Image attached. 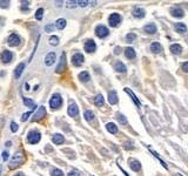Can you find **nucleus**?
<instances>
[{"label":"nucleus","mask_w":188,"mask_h":176,"mask_svg":"<svg viewBox=\"0 0 188 176\" xmlns=\"http://www.w3.org/2000/svg\"><path fill=\"white\" fill-rule=\"evenodd\" d=\"M83 116H85V120L91 121V120H93L94 119V113L92 112V110H85Z\"/></svg>","instance_id":"2f4dec72"},{"label":"nucleus","mask_w":188,"mask_h":176,"mask_svg":"<svg viewBox=\"0 0 188 176\" xmlns=\"http://www.w3.org/2000/svg\"><path fill=\"white\" fill-rule=\"evenodd\" d=\"M40 139H41L40 133H39V132H35V130L29 132L28 135H27V141H28V143H31V145L38 143V142L40 141Z\"/></svg>","instance_id":"f03ea898"},{"label":"nucleus","mask_w":188,"mask_h":176,"mask_svg":"<svg viewBox=\"0 0 188 176\" xmlns=\"http://www.w3.org/2000/svg\"><path fill=\"white\" fill-rule=\"evenodd\" d=\"M150 51H152L153 53H155V54L161 53L162 52V46L159 43V42H153V43L150 45Z\"/></svg>","instance_id":"f3484780"},{"label":"nucleus","mask_w":188,"mask_h":176,"mask_svg":"<svg viewBox=\"0 0 188 176\" xmlns=\"http://www.w3.org/2000/svg\"><path fill=\"white\" fill-rule=\"evenodd\" d=\"M14 176H25V174L24 173H18V174H15Z\"/></svg>","instance_id":"603ef678"},{"label":"nucleus","mask_w":188,"mask_h":176,"mask_svg":"<svg viewBox=\"0 0 188 176\" xmlns=\"http://www.w3.org/2000/svg\"><path fill=\"white\" fill-rule=\"evenodd\" d=\"M21 4H23V10H25V7L29 5V2H28V1H21Z\"/></svg>","instance_id":"09e8293b"},{"label":"nucleus","mask_w":188,"mask_h":176,"mask_svg":"<svg viewBox=\"0 0 188 176\" xmlns=\"http://www.w3.org/2000/svg\"><path fill=\"white\" fill-rule=\"evenodd\" d=\"M21 162H23V154H21L20 151H17L13 155L11 162H10V167H11V168H14V167H17L18 164H20Z\"/></svg>","instance_id":"39448f33"},{"label":"nucleus","mask_w":188,"mask_h":176,"mask_svg":"<svg viewBox=\"0 0 188 176\" xmlns=\"http://www.w3.org/2000/svg\"><path fill=\"white\" fill-rule=\"evenodd\" d=\"M96 49V45L93 40H87L85 42V51L88 53H93L94 51Z\"/></svg>","instance_id":"ddd939ff"},{"label":"nucleus","mask_w":188,"mask_h":176,"mask_svg":"<svg viewBox=\"0 0 188 176\" xmlns=\"http://www.w3.org/2000/svg\"><path fill=\"white\" fill-rule=\"evenodd\" d=\"M7 43L10 45V46H18L19 43H20V38H19V35H17L15 33L13 34H11L10 37H8V40H7Z\"/></svg>","instance_id":"9d476101"},{"label":"nucleus","mask_w":188,"mask_h":176,"mask_svg":"<svg viewBox=\"0 0 188 176\" xmlns=\"http://www.w3.org/2000/svg\"><path fill=\"white\" fill-rule=\"evenodd\" d=\"M120 22H121L120 14L113 13L109 15V18H108V24H109L111 27H117V26H119Z\"/></svg>","instance_id":"20e7f679"},{"label":"nucleus","mask_w":188,"mask_h":176,"mask_svg":"<svg viewBox=\"0 0 188 176\" xmlns=\"http://www.w3.org/2000/svg\"><path fill=\"white\" fill-rule=\"evenodd\" d=\"M135 39H136V34H134V33H128V34L126 35L127 42H132V41H134Z\"/></svg>","instance_id":"f704fd0d"},{"label":"nucleus","mask_w":188,"mask_h":176,"mask_svg":"<svg viewBox=\"0 0 188 176\" xmlns=\"http://www.w3.org/2000/svg\"><path fill=\"white\" fill-rule=\"evenodd\" d=\"M55 27L58 28V29H64V28L66 27V20L62 19V18L58 19L56 22H55Z\"/></svg>","instance_id":"cd10ccee"},{"label":"nucleus","mask_w":188,"mask_h":176,"mask_svg":"<svg viewBox=\"0 0 188 176\" xmlns=\"http://www.w3.org/2000/svg\"><path fill=\"white\" fill-rule=\"evenodd\" d=\"M94 103L98 106V107H101V106H104V103H105V100H104V96L101 94H98L95 97H94Z\"/></svg>","instance_id":"4be33fe9"},{"label":"nucleus","mask_w":188,"mask_h":176,"mask_svg":"<svg viewBox=\"0 0 188 176\" xmlns=\"http://www.w3.org/2000/svg\"><path fill=\"white\" fill-rule=\"evenodd\" d=\"M7 159H8V153L7 151H4L2 153V160L4 161H7Z\"/></svg>","instance_id":"a18cd8bd"},{"label":"nucleus","mask_w":188,"mask_h":176,"mask_svg":"<svg viewBox=\"0 0 188 176\" xmlns=\"http://www.w3.org/2000/svg\"><path fill=\"white\" fill-rule=\"evenodd\" d=\"M67 176H80V175H79V173H78V172H71Z\"/></svg>","instance_id":"de8ad7c7"},{"label":"nucleus","mask_w":188,"mask_h":176,"mask_svg":"<svg viewBox=\"0 0 188 176\" xmlns=\"http://www.w3.org/2000/svg\"><path fill=\"white\" fill-rule=\"evenodd\" d=\"M108 101L111 105H117L118 103V94L115 91H111L108 93Z\"/></svg>","instance_id":"4468645a"},{"label":"nucleus","mask_w":188,"mask_h":176,"mask_svg":"<svg viewBox=\"0 0 188 176\" xmlns=\"http://www.w3.org/2000/svg\"><path fill=\"white\" fill-rule=\"evenodd\" d=\"M129 167H131L132 170L139 172L141 169V163L139 162V161H136V160H129Z\"/></svg>","instance_id":"a211bd4d"},{"label":"nucleus","mask_w":188,"mask_h":176,"mask_svg":"<svg viewBox=\"0 0 188 176\" xmlns=\"http://www.w3.org/2000/svg\"><path fill=\"white\" fill-rule=\"evenodd\" d=\"M83 55L80 54V53H75V54L73 55V58H72V62H73V65L75 66V67H79L81 66L82 64H83Z\"/></svg>","instance_id":"0eeeda50"},{"label":"nucleus","mask_w":188,"mask_h":176,"mask_svg":"<svg viewBox=\"0 0 188 176\" xmlns=\"http://www.w3.org/2000/svg\"><path fill=\"white\" fill-rule=\"evenodd\" d=\"M11 145H12V142H11V141H7V142H6V147H10Z\"/></svg>","instance_id":"3c124183"},{"label":"nucleus","mask_w":188,"mask_h":176,"mask_svg":"<svg viewBox=\"0 0 188 176\" xmlns=\"http://www.w3.org/2000/svg\"><path fill=\"white\" fill-rule=\"evenodd\" d=\"M62 106V97L60 96V94H54L53 97L50 100V107L53 109L60 108Z\"/></svg>","instance_id":"f257e3e1"},{"label":"nucleus","mask_w":188,"mask_h":176,"mask_svg":"<svg viewBox=\"0 0 188 176\" xmlns=\"http://www.w3.org/2000/svg\"><path fill=\"white\" fill-rule=\"evenodd\" d=\"M171 13H172V15L173 16H175V18H182L183 15H185V12H183V10H181V8H173L172 11H171Z\"/></svg>","instance_id":"412c9836"},{"label":"nucleus","mask_w":188,"mask_h":176,"mask_svg":"<svg viewBox=\"0 0 188 176\" xmlns=\"http://www.w3.org/2000/svg\"><path fill=\"white\" fill-rule=\"evenodd\" d=\"M125 55H126V58H128V59H134L135 58V51L134 48H132V47H127L126 49H125Z\"/></svg>","instance_id":"5701e85b"},{"label":"nucleus","mask_w":188,"mask_h":176,"mask_svg":"<svg viewBox=\"0 0 188 176\" xmlns=\"http://www.w3.org/2000/svg\"><path fill=\"white\" fill-rule=\"evenodd\" d=\"M55 60H56V55H55L54 52H51V53H48V54L45 56V65L50 67V66L54 65Z\"/></svg>","instance_id":"6e6552de"},{"label":"nucleus","mask_w":188,"mask_h":176,"mask_svg":"<svg viewBox=\"0 0 188 176\" xmlns=\"http://www.w3.org/2000/svg\"><path fill=\"white\" fill-rule=\"evenodd\" d=\"M144 31H145L146 33H148V34H154V33L156 32V25L153 24V22H150V24H148V25L145 26Z\"/></svg>","instance_id":"dca6fc26"},{"label":"nucleus","mask_w":188,"mask_h":176,"mask_svg":"<svg viewBox=\"0 0 188 176\" xmlns=\"http://www.w3.org/2000/svg\"><path fill=\"white\" fill-rule=\"evenodd\" d=\"M50 43H51L52 46H58V45H59V38L55 37V35L51 37V38H50Z\"/></svg>","instance_id":"72a5a7b5"},{"label":"nucleus","mask_w":188,"mask_h":176,"mask_svg":"<svg viewBox=\"0 0 188 176\" xmlns=\"http://www.w3.org/2000/svg\"><path fill=\"white\" fill-rule=\"evenodd\" d=\"M1 169H2V168H1V166H0V174H1Z\"/></svg>","instance_id":"864d4df0"},{"label":"nucleus","mask_w":188,"mask_h":176,"mask_svg":"<svg viewBox=\"0 0 188 176\" xmlns=\"http://www.w3.org/2000/svg\"><path fill=\"white\" fill-rule=\"evenodd\" d=\"M12 58H13V54L10 51H4L1 53V60L4 64H10L12 61Z\"/></svg>","instance_id":"9b49d317"},{"label":"nucleus","mask_w":188,"mask_h":176,"mask_svg":"<svg viewBox=\"0 0 188 176\" xmlns=\"http://www.w3.org/2000/svg\"><path fill=\"white\" fill-rule=\"evenodd\" d=\"M106 129H107L111 134H117L118 133V127L114 123H112V122H109V123L106 124Z\"/></svg>","instance_id":"393cba45"},{"label":"nucleus","mask_w":188,"mask_h":176,"mask_svg":"<svg viewBox=\"0 0 188 176\" xmlns=\"http://www.w3.org/2000/svg\"><path fill=\"white\" fill-rule=\"evenodd\" d=\"M52 176H64V173L60 169H53L52 170Z\"/></svg>","instance_id":"ea45409f"},{"label":"nucleus","mask_w":188,"mask_h":176,"mask_svg":"<svg viewBox=\"0 0 188 176\" xmlns=\"http://www.w3.org/2000/svg\"><path fill=\"white\" fill-rule=\"evenodd\" d=\"M52 141H53L55 145H61V143H64L65 137L61 135V134H55V135H53V137H52Z\"/></svg>","instance_id":"aec40b11"},{"label":"nucleus","mask_w":188,"mask_h":176,"mask_svg":"<svg viewBox=\"0 0 188 176\" xmlns=\"http://www.w3.org/2000/svg\"><path fill=\"white\" fill-rule=\"evenodd\" d=\"M171 51H172V53L173 54H180L181 52H182V47L179 45V43H173L172 46H171V48H169Z\"/></svg>","instance_id":"b1692460"},{"label":"nucleus","mask_w":188,"mask_h":176,"mask_svg":"<svg viewBox=\"0 0 188 176\" xmlns=\"http://www.w3.org/2000/svg\"><path fill=\"white\" fill-rule=\"evenodd\" d=\"M62 4H64V1H55V5L56 6H61Z\"/></svg>","instance_id":"8fccbe9b"},{"label":"nucleus","mask_w":188,"mask_h":176,"mask_svg":"<svg viewBox=\"0 0 188 176\" xmlns=\"http://www.w3.org/2000/svg\"><path fill=\"white\" fill-rule=\"evenodd\" d=\"M175 29H176V32H179V33H186V32H187V27H186V25H185V24H182V22L175 24Z\"/></svg>","instance_id":"bb28decb"},{"label":"nucleus","mask_w":188,"mask_h":176,"mask_svg":"<svg viewBox=\"0 0 188 176\" xmlns=\"http://www.w3.org/2000/svg\"><path fill=\"white\" fill-rule=\"evenodd\" d=\"M88 4H89L88 0H78L77 1V6H80V7H86V6H88Z\"/></svg>","instance_id":"c9c22d12"},{"label":"nucleus","mask_w":188,"mask_h":176,"mask_svg":"<svg viewBox=\"0 0 188 176\" xmlns=\"http://www.w3.org/2000/svg\"><path fill=\"white\" fill-rule=\"evenodd\" d=\"M117 118H118V120H119V122H120L121 124H127V120H126V118H125L123 115L119 114Z\"/></svg>","instance_id":"58836bf2"},{"label":"nucleus","mask_w":188,"mask_h":176,"mask_svg":"<svg viewBox=\"0 0 188 176\" xmlns=\"http://www.w3.org/2000/svg\"><path fill=\"white\" fill-rule=\"evenodd\" d=\"M125 92H126L127 94H129V96L132 97V100L134 101V103L136 105V106H140V105H141V103H140V101L138 100V97L135 96V94L132 92V91H131V89H129V88H125Z\"/></svg>","instance_id":"a878e982"},{"label":"nucleus","mask_w":188,"mask_h":176,"mask_svg":"<svg viewBox=\"0 0 188 176\" xmlns=\"http://www.w3.org/2000/svg\"><path fill=\"white\" fill-rule=\"evenodd\" d=\"M53 28H54L53 24H48V25H46V26H45V31H46L47 33H50V32H52V31H53Z\"/></svg>","instance_id":"37998d69"},{"label":"nucleus","mask_w":188,"mask_h":176,"mask_svg":"<svg viewBox=\"0 0 188 176\" xmlns=\"http://www.w3.org/2000/svg\"><path fill=\"white\" fill-rule=\"evenodd\" d=\"M66 7L67 8H74V7H77V1H66Z\"/></svg>","instance_id":"4c0bfd02"},{"label":"nucleus","mask_w":188,"mask_h":176,"mask_svg":"<svg viewBox=\"0 0 188 176\" xmlns=\"http://www.w3.org/2000/svg\"><path fill=\"white\" fill-rule=\"evenodd\" d=\"M114 68H115V70L119 72V73H126V66H125L122 62H118Z\"/></svg>","instance_id":"473e14b6"},{"label":"nucleus","mask_w":188,"mask_h":176,"mask_svg":"<svg viewBox=\"0 0 188 176\" xmlns=\"http://www.w3.org/2000/svg\"><path fill=\"white\" fill-rule=\"evenodd\" d=\"M78 114H79V108H78L77 103H74V102L71 103L69 107H68V115L72 116V118H77Z\"/></svg>","instance_id":"1a4fd4ad"},{"label":"nucleus","mask_w":188,"mask_h":176,"mask_svg":"<svg viewBox=\"0 0 188 176\" xmlns=\"http://www.w3.org/2000/svg\"><path fill=\"white\" fill-rule=\"evenodd\" d=\"M34 109H35V108L31 109V110H29V112H27V113H25V114H24V115H23V116H21V121H26L27 119H28V116H29V115H31V114H32V112H33V110H34Z\"/></svg>","instance_id":"a19ab883"},{"label":"nucleus","mask_w":188,"mask_h":176,"mask_svg":"<svg viewBox=\"0 0 188 176\" xmlns=\"http://www.w3.org/2000/svg\"><path fill=\"white\" fill-rule=\"evenodd\" d=\"M79 79H80L82 82H87V81H89L91 76H89L88 72H81L80 74H79Z\"/></svg>","instance_id":"c756f323"},{"label":"nucleus","mask_w":188,"mask_h":176,"mask_svg":"<svg viewBox=\"0 0 188 176\" xmlns=\"http://www.w3.org/2000/svg\"><path fill=\"white\" fill-rule=\"evenodd\" d=\"M24 103H25V106H27V107H31V109L37 108V106H35L34 101H33V100H31V99L24 97Z\"/></svg>","instance_id":"7c9ffc66"},{"label":"nucleus","mask_w":188,"mask_h":176,"mask_svg":"<svg viewBox=\"0 0 188 176\" xmlns=\"http://www.w3.org/2000/svg\"><path fill=\"white\" fill-rule=\"evenodd\" d=\"M182 70H183V72H188V62H185V64L182 65Z\"/></svg>","instance_id":"49530a36"},{"label":"nucleus","mask_w":188,"mask_h":176,"mask_svg":"<svg viewBox=\"0 0 188 176\" xmlns=\"http://www.w3.org/2000/svg\"><path fill=\"white\" fill-rule=\"evenodd\" d=\"M11 130H12L13 133H15V132L18 130V124H17L15 122H12V123H11Z\"/></svg>","instance_id":"c03bdc74"},{"label":"nucleus","mask_w":188,"mask_h":176,"mask_svg":"<svg viewBox=\"0 0 188 176\" xmlns=\"http://www.w3.org/2000/svg\"><path fill=\"white\" fill-rule=\"evenodd\" d=\"M65 69H66V54L62 53V54H61V59H60V62H59V65L56 66L55 72H56V73H61V72H64Z\"/></svg>","instance_id":"423d86ee"},{"label":"nucleus","mask_w":188,"mask_h":176,"mask_svg":"<svg viewBox=\"0 0 188 176\" xmlns=\"http://www.w3.org/2000/svg\"><path fill=\"white\" fill-rule=\"evenodd\" d=\"M95 34H96V37H99L100 39H104V38L108 37L109 31H108V28L106 27V26L99 25V26H96V28H95Z\"/></svg>","instance_id":"7ed1b4c3"},{"label":"nucleus","mask_w":188,"mask_h":176,"mask_svg":"<svg viewBox=\"0 0 188 176\" xmlns=\"http://www.w3.org/2000/svg\"><path fill=\"white\" fill-rule=\"evenodd\" d=\"M42 15H44V10H42V8H39V10L37 11V13H35V18H37L38 20H41V19H42Z\"/></svg>","instance_id":"e433bc0d"},{"label":"nucleus","mask_w":188,"mask_h":176,"mask_svg":"<svg viewBox=\"0 0 188 176\" xmlns=\"http://www.w3.org/2000/svg\"><path fill=\"white\" fill-rule=\"evenodd\" d=\"M132 14H133V16H135V18H144L146 13H145V10L144 8L135 7L134 10H133V12H132Z\"/></svg>","instance_id":"2eb2a0df"},{"label":"nucleus","mask_w":188,"mask_h":176,"mask_svg":"<svg viewBox=\"0 0 188 176\" xmlns=\"http://www.w3.org/2000/svg\"><path fill=\"white\" fill-rule=\"evenodd\" d=\"M147 148L149 149V150H150V153H152V154L154 155V157H156V160H158V161H159V162H160L162 164V166H163V168H166V169H167V164H166V163H165V161H163L161 157H160V156L158 155V153H156V151H154V150L150 148V147H147Z\"/></svg>","instance_id":"c85d7f7f"},{"label":"nucleus","mask_w":188,"mask_h":176,"mask_svg":"<svg viewBox=\"0 0 188 176\" xmlns=\"http://www.w3.org/2000/svg\"><path fill=\"white\" fill-rule=\"evenodd\" d=\"M24 69H25V64H24V62H20V64H19L18 66H17V68H15V72H14V76H15L17 79H19Z\"/></svg>","instance_id":"6ab92c4d"},{"label":"nucleus","mask_w":188,"mask_h":176,"mask_svg":"<svg viewBox=\"0 0 188 176\" xmlns=\"http://www.w3.org/2000/svg\"><path fill=\"white\" fill-rule=\"evenodd\" d=\"M10 1L8 0H1L0 1V7H4V8H6V7H8L10 6Z\"/></svg>","instance_id":"79ce46f5"},{"label":"nucleus","mask_w":188,"mask_h":176,"mask_svg":"<svg viewBox=\"0 0 188 176\" xmlns=\"http://www.w3.org/2000/svg\"><path fill=\"white\" fill-rule=\"evenodd\" d=\"M45 114H46V108H45L44 106H40L39 109L35 112L34 116H33V121H37V120H40V119H42V118L45 116Z\"/></svg>","instance_id":"f8f14e48"}]
</instances>
